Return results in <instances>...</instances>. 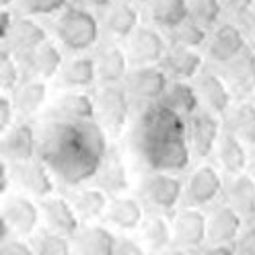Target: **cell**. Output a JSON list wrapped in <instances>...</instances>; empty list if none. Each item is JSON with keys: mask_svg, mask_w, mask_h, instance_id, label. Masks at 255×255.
Wrapping results in <instances>:
<instances>
[{"mask_svg": "<svg viewBox=\"0 0 255 255\" xmlns=\"http://www.w3.org/2000/svg\"><path fill=\"white\" fill-rule=\"evenodd\" d=\"M167 52H169L167 41L154 27L140 25L132 33V37L128 39V58H130L132 66L161 64Z\"/></svg>", "mask_w": 255, "mask_h": 255, "instance_id": "cell-8", "label": "cell"}, {"mask_svg": "<svg viewBox=\"0 0 255 255\" xmlns=\"http://www.w3.org/2000/svg\"><path fill=\"white\" fill-rule=\"evenodd\" d=\"M150 19L161 29H177L189 19V0H152Z\"/></svg>", "mask_w": 255, "mask_h": 255, "instance_id": "cell-32", "label": "cell"}, {"mask_svg": "<svg viewBox=\"0 0 255 255\" xmlns=\"http://www.w3.org/2000/svg\"><path fill=\"white\" fill-rule=\"evenodd\" d=\"M225 12L233 14V17H247L253 10L255 0H220Z\"/></svg>", "mask_w": 255, "mask_h": 255, "instance_id": "cell-45", "label": "cell"}, {"mask_svg": "<svg viewBox=\"0 0 255 255\" xmlns=\"http://www.w3.org/2000/svg\"><path fill=\"white\" fill-rule=\"evenodd\" d=\"M14 179L33 198H47L54 194V173L41 158H31L27 163L14 165Z\"/></svg>", "mask_w": 255, "mask_h": 255, "instance_id": "cell-17", "label": "cell"}, {"mask_svg": "<svg viewBox=\"0 0 255 255\" xmlns=\"http://www.w3.org/2000/svg\"><path fill=\"white\" fill-rule=\"evenodd\" d=\"M35 255H72L70 237L56 231H43L35 239Z\"/></svg>", "mask_w": 255, "mask_h": 255, "instance_id": "cell-39", "label": "cell"}, {"mask_svg": "<svg viewBox=\"0 0 255 255\" xmlns=\"http://www.w3.org/2000/svg\"><path fill=\"white\" fill-rule=\"evenodd\" d=\"M245 142L239 138L237 134H233L231 130H225L218 140L216 146V154H218V163L222 165L229 175H239L245 173L247 169V150H245Z\"/></svg>", "mask_w": 255, "mask_h": 255, "instance_id": "cell-29", "label": "cell"}, {"mask_svg": "<svg viewBox=\"0 0 255 255\" xmlns=\"http://www.w3.org/2000/svg\"><path fill=\"white\" fill-rule=\"evenodd\" d=\"M222 191H225V181L220 173L212 165H202L189 175L185 185V202L187 206H208L212 204Z\"/></svg>", "mask_w": 255, "mask_h": 255, "instance_id": "cell-12", "label": "cell"}, {"mask_svg": "<svg viewBox=\"0 0 255 255\" xmlns=\"http://www.w3.org/2000/svg\"><path fill=\"white\" fill-rule=\"evenodd\" d=\"M14 114H17V107H14L12 97L2 95V97H0V130H2V134L12 126Z\"/></svg>", "mask_w": 255, "mask_h": 255, "instance_id": "cell-43", "label": "cell"}, {"mask_svg": "<svg viewBox=\"0 0 255 255\" xmlns=\"http://www.w3.org/2000/svg\"><path fill=\"white\" fill-rule=\"evenodd\" d=\"M54 118L66 120V122H87V120H97V105L95 99H91L85 93H64L56 99L54 107Z\"/></svg>", "mask_w": 255, "mask_h": 255, "instance_id": "cell-27", "label": "cell"}, {"mask_svg": "<svg viewBox=\"0 0 255 255\" xmlns=\"http://www.w3.org/2000/svg\"><path fill=\"white\" fill-rule=\"evenodd\" d=\"M47 99V85L39 78H25L19 87L12 91V101L19 114L31 116L41 109V105Z\"/></svg>", "mask_w": 255, "mask_h": 255, "instance_id": "cell-33", "label": "cell"}, {"mask_svg": "<svg viewBox=\"0 0 255 255\" xmlns=\"http://www.w3.org/2000/svg\"><path fill=\"white\" fill-rule=\"evenodd\" d=\"M14 21H17V19L12 17V12L8 8H2V12H0V39H2V41L8 39L10 31L14 27Z\"/></svg>", "mask_w": 255, "mask_h": 255, "instance_id": "cell-47", "label": "cell"}, {"mask_svg": "<svg viewBox=\"0 0 255 255\" xmlns=\"http://www.w3.org/2000/svg\"><path fill=\"white\" fill-rule=\"evenodd\" d=\"M12 2H14V0H0V6H2V8H8Z\"/></svg>", "mask_w": 255, "mask_h": 255, "instance_id": "cell-53", "label": "cell"}, {"mask_svg": "<svg viewBox=\"0 0 255 255\" xmlns=\"http://www.w3.org/2000/svg\"><path fill=\"white\" fill-rule=\"evenodd\" d=\"M0 255H35V251L25 241H21V239L10 237L6 241L0 243Z\"/></svg>", "mask_w": 255, "mask_h": 255, "instance_id": "cell-44", "label": "cell"}, {"mask_svg": "<svg viewBox=\"0 0 255 255\" xmlns=\"http://www.w3.org/2000/svg\"><path fill=\"white\" fill-rule=\"evenodd\" d=\"M97 187L107 191L109 196H122L124 191L130 189V179H128V167L124 163V158L118 150L109 146V152L105 156V161L97 173Z\"/></svg>", "mask_w": 255, "mask_h": 255, "instance_id": "cell-26", "label": "cell"}, {"mask_svg": "<svg viewBox=\"0 0 255 255\" xmlns=\"http://www.w3.org/2000/svg\"><path fill=\"white\" fill-rule=\"evenodd\" d=\"M196 87L200 93V99L206 103V107L210 111H214L216 116H225L231 109L233 91H231L229 83L225 81V76H218L214 72H202Z\"/></svg>", "mask_w": 255, "mask_h": 255, "instance_id": "cell-22", "label": "cell"}, {"mask_svg": "<svg viewBox=\"0 0 255 255\" xmlns=\"http://www.w3.org/2000/svg\"><path fill=\"white\" fill-rule=\"evenodd\" d=\"M183 183L177 177V173H165V171H152L142 179L138 187L140 202L152 208L154 212H173L179 206L183 196Z\"/></svg>", "mask_w": 255, "mask_h": 255, "instance_id": "cell-4", "label": "cell"}, {"mask_svg": "<svg viewBox=\"0 0 255 255\" xmlns=\"http://www.w3.org/2000/svg\"><path fill=\"white\" fill-rule=\"evenodd\" d=\"M54 33L68 52H87L99 41V21L87 6L68 4L56 19Z\"/></svg>", "mask_w": 255, "mask_h": 255, "instance_id": "cell-3", "label": "cell"}, {"mask_svg": "<svg viewBox=\"0 0 255 255\" xmlns=\"http://www.w3.org/2000/svg\"><path fill=\"white\" fill-rule=\"evenodd\" d=\"M39 208L50 231L66 235L70 239H74V235L81 231V216L76 214L72 202L64 198H56V196H47L41 200Z\"/></svg>", "mask_w": 255, "mask_h": 255, "instance_id": "cell-15", "label": "cell"}, {"mask_svg": "<svg viewBox=\"0 0 255 255\" xmlns=\"http://www.w3.org/2000/svg\"><path fill=\"white\" fill-rule=\"evenodd\" d=\"M208 41V29H204L196 21L187 19L177 29L171 31V43L181 47H200Z\"/></svg>", "mask_w": 255, "mask_h": 255, "instance_id": "cell-38", "label": "cell"}, {"mask_svg": "<svg viewBox=\"0 0 255 255\" xmlns=\"http://www.w3.org/2000/svg\"><path fill=\"white\" fill-rule=\"evenodd\" d=\"M19 58L8 45L2 47L0 52V87H2L4 93L14 91L19 87Z\"/></svg>", "mask_w": 255, "mask_h": 255, "instance_id": "cell-40", "label": "cell"}, {"mask_svg": "<svg viewBox=\"0 0 255 255\" xmlns=\"http://www.w3.org/2000/svg\"><path fill=\"white\" fill-rule=\"evenodd\" d=\"M208 241V216L194 206L179 210L173 220V245L196 249Z\"/></svg>", "mask_w": 255, "mask_h": 255, "instance_id": "cell-9", "label": "cell"}, {"mask_svg": "<svg viewBox=\"0 0 255 255\" xmlns=\"http://www.w3.org/2000/svg\"><path fill=\"white\" fill-rule=\"evenodd\" d=\"M95 66H97V81L101 85H118L126 81L128 68H130V58L118 45H105L95 56Z\"/></svg>", "mask_w": 255, "mask_h": 255, "instance_id": "cell-21", "label": "cell"}, {"mask_svg": "<svg viewBox=\"0 0 255 255\" xmlns=\"http://www.w3.org/2000/svg\"><path fill=\"white\" fill-rule=\"evenodd\" d=\"M58 85L64 89H87L97 81V66H95V58L78 56L72 58L62 66L58 74Z\"/></svg>", "mask_w": 255, "mask_h": 255, "instance_id": "cell-31", "label": "cell"}, {"mask_svg": "<svg viewBox=\"0 0 255 255\" xmlns=\"http://www.w3.org/2000/svg\"><path fill=\"white\" fill-rule=\"evenodd\" d=\"M105 220L120 231H134L142 227V222H144L142 202L130 196H114L109 200Z\"/></svg>", "mask_w": 255, "mask_h": 255, "instance_id": "cell-24", "label": "cell"}, {"mask_svg": "<svg viewBox=\"0 0 255 255\" xmlns=\"http://www.w3.org/2000/svg\"><path fill=\"white\" fill-rule=\"evenodd\" d=\"M222 12L225 8H222L220 0H189V19L204 29L216 27Z\"/></svg>", "mask_w": 255, "mask_h": 255, "instance_id": "cell-37", "label": "cell"}, {"mask_svg": "<svg viewBox=\"0 0 255 255\" xmlns=\"http://www.w3.org/2000/svg\"><path fill=\"white\" fill-rule=\"evenodd\" d=\"M169 83V74L163 70L161 64H150V66H134L128 72L124 87L132 99L148 105L161 101Z\"/></svg>", "mask_w": 255, "mask_h": 255, "instance_id": "cell-6", "label": "cell"}, {"mask_svg": "<svg viewBox=\"0 0 255 255\" xmlns=\"http://www.w3.org/2000/svg\"><path fill=\"white\" fill-rule=\"evenodd\" d=\"M222 76L235 95H251L255 91V52L251 47L243 50L235 60L225 64Z\"/></svg>", "mask_w": 255, "mask_h": 255, "instance_id": "cell-20", "label": "cell"}, {"mask_svg": "<svg viewBox=\"0 0 255 255\" xmlns=\"http://www.w3.org/2000/svg\"><path fill=\"white\" fill-rule=\"evenodd\" d=\"M39 216H41V208L29 200L27 196H10L4 202L2 208V220L8 222V227L12 229L14 235H31L37 225H39Z\"/></svg>", "mask_w": 255, "mask_h": 255, "instance_id": "cell-16", "label": "cell"}, {"mask_svg": "<svg viewBox=\"0 0 255 255\" xmlns=\"http://www.w3.org/2000/svg\"><path fill=\"white\" fill-rule=\"evenodd\" d=\"M225 198L243 218H255V177L251 173L231 175V181L225 185Z\"/></svg>", "mask_w": 255, "mask_h": 255, "instance_id": "cell-23", "label": "cell"}, {"mask_svg": "<svg viewBox=\"0 0 255 255\" xmlns=\"http://www.w3.org/2000/svg\"><path fill=\"white\" fill-rule=\"evenodd\" d=\"M200 255H237V253H235V247H231V245H210Z\"/></svg>", "mask_w": 255, "mask_h": 255, "instance_id": "cell-48", "label": "cell"}, {"mask_svg": "<svg viewBox=\"0 0 255 255\" xmlns=\"http://www.w3.org/2000/svg\"><path fill=\"white\" fill-rule=\"evenodd\" d=\"M154 255H189L185 249H181V247H167V249H163V251H158V253H154Z\"/></svg>", "mask_w": 255, "mask_h": 255, "instance_id": "cell-51", "label": "cell"}, {"mask_svg": "<svg viewBox=\"0 0 255 255\" xmlns=\"http://www.w3.org/2000/svg\"><path fill=\"white\" fill-rule=\"evenodd\" d=\"M222 136V126L214 111L210 109H198L194 116L187 118V138L189 148L196 158H208Z\"/></svg>", "mask_w": 255, "mask_h": 255, "instance_id": "cell-7", "label": "cell"}, {"mask_svg": "<svg viewBox=\"0 0 255 255\" xmlns=\"http://www.w3.org/2000/svg\"><path fill=\"white\" fill-rule=\"evenodd\" d=\"M103 27L111 39H130L132 33L140 27V12L130 0H120V2H114L105 8Z\"/></svg>", "mask_w": 255, "mask_h": 255, "instance_id": "cell-19", "label": "cell"}, {"mask_svg": "<svg viewBox=\"0 0 255 255\" xmlns=\"http://www.w3.org/2000/svg\"><path fill=\"white\" fill-rule=\"evenodd\" d=\"M83 2V6H89V8H99V10H103V8H107V6H111L116 2V0H81Z\"/></svg>", "mask_w": 255, "mask_h": 255, "instance_id": "cell-50", "label": "cell"}, {"mask_svg": "<svg viewBox=\"0 0 255 255\" xmlns=\"http://www.w3.org/2000/svg\"><path fill=\"white\" fill-rule=\"evenodd\" d=\"M161 66L173 81H191V78L202 74L204 56L196 50V47L173 45L167 52V56L163 58Z\"/></svg>", "mask_w": 255, "mask_h": 255, "instance_id": "cell-18", "label": "cell"}, {"mask_svg": "<svg viewBox=\"0 0 255 255\" xmlns=\"http://www.w3.org/2000/svg\"><path fill=\"white\" fill-rule=\"evenodd\" d=\"M130 95L124 85H101L95 105H97V122L111 134H122L130 120Z\"/></svg>", "mask_w": 255, "mask_h": 255, "instance_id": "cell-5", "label": "cell"}, {"mask_svg": "<svg viewBox=\"0 0 255 255\" xmlns=\"http://www.w3.org/2000/svg\"><path fill=\"white\" fill-rule=\"evenodd\" d=\"M19 64L25 72V78H39V81H47L56 74H60L64 66V56L60 47L47 39L45 43L37 45L35 50L19 54Z\"/></svg>", "mask_w": 255, "mask_h": 255, "instance_id": "cell-11", "label": "cell"}, {"mask_svg": "<svg viewBox=\"0 0 255 255\" xmlns=\"http://www.w3.org/2000/svg\"><path fill=\"white\" fill-rule=\"evenodd\" d=\"M37 136L33 126L27 122L12 124L2 134V154L8 163H27L37 154Z\"/></svg>", "mask_w": 255, "mask_h": 255, "instance_id": "cell-13", "label": "cell"}, {"mask_svg": "<svg viewBox=\"0 0 255 255\" xmlns=\"http://www.w3.org/2000/svg\"><path fill=\"white\" fill-rule=\"evenodd\" d=\"M200 93L198 87L189 85L187 81H171L165 95L161 97V103L169 109H173L175 114L183 116L185 120L189 116H194L200 109Z\"/></svg>", "mask_w": 255, "mask_h": 255, "instance_id": "cell-28", "label": "cell"}, {"mask_svg": "<svg viewBox=\"0 0 255 255\" xmlns=\"http://www.w3.org/2000/svg\"><path fill=\"white\" fill-rule=\"evenodd\" d=\"M130 2H136V4H148L152 0H130Z\"/></svg>", "mask_w": 255, "mask_h": 255, "instance_id": "cell-54", "label": "cell"}, {"mask_svg": "<svg viewBox=\"0 0 255 255\" xmlns=\"http://www.w3.org/2000/svg\"><path fill=\"white\" fill-rule=\"evenodd\" d=\"M114 255H146L144 247L130 237H118V247Z\"/></svg>", "mask_w": 255, "mask_h": 255, "instance_id": "cell-46", "label": "cell"}, {"mask_svg": "<svg viewBox=\"0 0 255 255\" xmlns=\"http://www.w3.org/2000/svg\"><path fill=\"white\" fill-rule=\"evenodd\" d=\"M237 255H255V222L241 231L239 239L235 241Z\"/></svg>", "mask_w": 255, "mask_h": 255, "instance_id": "cell-42", "label": "cell"}, {"mask_svg": "<svg viewBox=\"0 0 255 255\" xmlns=\"http://www.w3.org/2000/svg\"><path fill=\"white\" fill-rule=\"evenodd\" d=\"M251 175H253V177H255V158H253V161H251Z\"/></svg>", "mask_w": 255, "mask_h": 255, "instance_id": "cell-55", "label": "cell"}, {"mask_svg": "<svg viewBox=\"0 0 255 255\" xmlns=\"http://www.w3.org/2000/svg\"><path fill=\"white\" fill-rule=\"evenodd\" d=\"M142 241L144 245L158 253L173 243V225L161 214V212H150L144 222H142Z\"/></svg>", "mask_w": 255, "mask_h": 255, "instance_id": "cell-35", "label": "cell"}, {"mask_svg": "<svg viewBox=\"0 0 255 255\" xmlns=\"http://www.w3.org/2000/svg\"><path fill=\"white\" fill-rule=\"evenodd\" d=\"M72 206L76 214L81 216V220H97L105 216L107 206H109V194L103 191L101 187H85L81 191H76L72 196Z\"/></svg>", "mask_w": 255, "mask_h": 255, "instance_id": "cell-34", "label": "cell"}, {"mask_svg": "<svg viewBox=\"0 0 255 255\" xmlns=\"http://www.w3.org/2000/svg\"><path fill=\"white\" fill-rule=\"evenodd\" d=\"M45 41H47L45 29L39 23H35L33 19H29V17H21V19L14 21V27H12L10 35L6 39L8 47L17 56L35 50L37 45H41Z\"/></svg>", "mask_w": 255, "mask_h": 255, "instance_id": "cell-30", "label": "cell"}, {"mask_svg": "<svg viewBox=\"0 0 255 255\" xmlns=\"http://www.w3.org/2000/svg\"><path fill=\"white\" fill-rule=\"evenodd\" d=\"M229 130L237 134L245 144L255 146V103L241 101L231 109Z\"/></svg>", "mask_w": 255, "mask_h": 255, "instance_id": "cell-36", "label": "cell"}, {"mask_svg": "<svg viewBox=\"0 0 255 255\" xmlns=\"http://www.w3.org/2000/svg\"><path fill=\"white\" fill-rule=\"evenodd\" d=\"M109 152L105 128L97 120L66 122L54 118L43 126L37 156L64 185L76 187L95 179Z\"/></svg>", "mask_w": 255, "mask_h": 255, "instance_id": "cell-1", "label": "cell"}, {"mask_svg": "<svg viewBox=\"0 0 255 255\" xmlns=\"http://www.w3.org/2000/svg\"><path fill=\"white\" fill-rule=\"evenodd\" d=\"M243 216L233 206L216 204L208 214V243L210 245H233L243 231Z\"/></svg>", "mask_w": 255, "mask_h": 255, "instance_id": "cell-14", "label": "cell"}, {"mask_svg": "<svg viewBox=\"0 0 255 255\" xmlns=\"http://www.w3.org/2000/svg\"><path fill=\"white\" fill-rule=\"evenodd\" d=\"M118 237L101 225H89L74 235L76 255H114Z\"/></svg>", "mask_w": 255, "mask_h": 255, "instance_id": "cell-25", "label": "cell"}, {"mask_svg": "<svg viewBox=\"0 0 255 255\" xmlns=\"http://www.w3.org/2000/svg\"><path fill=\"white\" fill-rule=\"evenodd\" d=\"M247 47L249 45L241 29L235 23H222L214 27L208 41H206V56H208L210 62L229 64Z\"/></svg>", "mask_w": 255, "mask_h": 255, "instance_id": "cell-10", "label": "cell"}, {"mask_svg": "<svg viewBox=\"0 0 255 255\" xmlns=\"http://www.w3.org/2000/svg\"><path fill=\"white\" fill-rule=\"evenodd\" d=\"M70 4V0H21V8L31 17H43V14L62 12Z\"/></svg>", "mask_w": 255, "mask_h": 255, "instance_id": "cell-41", "label": "cell"}, {"mask_svg": "<svg viewBox=\"0 0 255 255\" xmlns=\"http://www.w3.org/2000/svg\"><path fill=\"white\" fill-rule=\"evenodd\" d=\"M132 146L150 171L181 173L191 161L187 120L161 101L148 103L132 128Z\"/></svg>", "mask_w": 255, "mask_h": 255, "instance_id": "cell-2", "label": "cell"}, {"mask_svg": "<svg viewBox=\"0 0 255 255\" xmlns=\"http://www.w3.org/2000/svg\"><path fill=\"white\" fill-rule=\"evenodd\" d=\"M10 187V163L2 161V179H0V194L6 196Z\"/></svg>", "mask_w": 255, "mask_h": 255, "instance_id": "cell-49", "label": "cell"}, {"mask_svg": "<svg viewBox=\"0 0 255 255\" xmlns=\"http://www.w3.org/2000/svg\"><path fill=\"white\" fill-rule=\"evenodd\" d=\"M247 29H249L251 37L255 39V6H253V10L247 14Z\"/></svg>", "mask_w": 255, "mask_h": 255, "instance_id": "cell-52", "label": "cell"}]
</instances>
